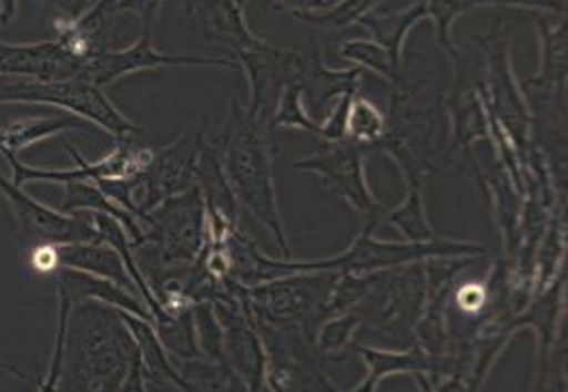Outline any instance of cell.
<instances>
[{
    "label": "cell",
    "instance_id": "obj_14",
    "mask_svg": "<svg viewBox=\"0 0 568 392\" xmlns=\"http://www.w3.org/2000/svg\"><path fill=\"white\" fill-rule=\"evenodd\" d=\"M488 42L490 47H484V54L488 68V92L495 104V113L501 124L513 133V137L523 144L531 124V115L513 72L510 44L499 35H493V40Z\"/></svg>",
    "mask_w": 568,
    "mask_h": 392
},
{
    "label": "cell",
    "instance_id": "obj_10",
    "mask_svg": "<svg viewBox=\"0 0 568 392\" xmlns=\"http://www.w3.org/2000/svg\"><path fill=\"white\" fill-rule=\"evenodd\" d=\"M206 142L204 126L193 128L179 137L172 146L152 154L145 172L142 174V202L138 204L143 215L156 208L170 197L181 196L195 187V169L202 146Z\"/></svg>",
    "mask_w": 568,
    "mask_h": 392
},
{
    "label": "cell",
    "instance_id": "obj_25",
    "mask_svg": "<svg viewBox=\"0 0 568 392\" xmlns=\"http://www.w3.org/2000/svg\"><path fill=\"white\" fill-rule=\"evenodd\" d=\"M424 7H426L427 20H432V24L436 29L438 47L445 50L452 56V61L456 63L460 59V54L454 44L452 31H454V22L463 13L474 9L471 0H424Z\"/></svg>",
    "mask_w": 568,
    "mask_h": 392
},
{
    "label": "cell",
    "instance_id": "obj_7",
    "mask_svg": "<svg viewBox=\"0 0 568 392\" xmlns=\"http://www.w3.org/2000/svg\"><path fill=\"white\" fill-rule=\"evenodd\" d=\"M0 192L7 197L20 244L36 246H68V244H98L94 215L90 210L57 213L27 196L20 187L0 176Z\"/></svg>",
    "mask_w": 568,
    "mask_h": 392
},
{
    "label": "cell",
    "instance_id": "obj_4",
    "mask_svg": "<svg viewBox=\"0 0 568 392\" xmlns=\"http://www.w3.org/2000/svg\"><path fill=\"white\" fill-rule=\"evenodd\" d=\"M336 274H293L256 287H239V297L261 321L276 328H302L328 314Z\"/></svg>",
    "mask_w": 568,
    "mask_h": 392
},
{
    "label": "cell",
    "instance_id": "obj_12",
    "mask_svg": "<svg viewBox=\"0 0 568 392\" xmlns=\"http://www.w3.org/2000/svg\"><path fill=\"white\" fill-rule=\"evenodd\" d=\"M540 33V68L538 72L523 81L521 94L527 109L536 113L565 109V87H567V24L556 27L547 24V18H538Z\"/></svg>",
    "mask_w": 568,
    "mask_h": 392
},
{
    "label": "cell",
    "instance_id": "obj_26",
    "mask_svg": "<svg viewBox=\"0 0 568 392\" xmlns=\"http://www.w3.org/2000/svg\"><path fill=\"white\" fill-rule=\"evenodd\" d=\"M72 126H77L74 117H42V120H27V122L11 124L9 128L2 131V135H4L7 149L16 154L18 149L31 146L33 142H40Z\"/></svg>",
    "mask_w": 568,
    "mask_h": 392
},
{
    "label": "cell",
    "instance_id": "obj_34",
    "mask_svg": "<svg viewBox=\"0 0 568 392\" xmlns=\"http://www.w3.org/2000/svg\"><path fill=\"white\" fill-rule=\"evenodd\" d=\"M0 154H2L7 161H13V158H16V154H11V152L7 149V144H4V135H2V131H0Z\"/></svg>",
    "mask_w": 568,
    "mask_h": 392
},
{
    "label": "cell",
    "instance_id": "obj_20",
    "mask_svg": "<svg viewBox=\"0 0 568 392\" xmlns=\"http://www.w3.org/2000/svg\"><path fill=\"white\" fill-rule=\"evenodd\" d=\"M59 285L63 287V291L68 293L72 303L94 299V301H100V303H106V306L118 308L120 312H126V314H133V317H138V319H143V321H148V323L152 321L148 308H143L142 303H140V299L133 297L126 289L118 287V285L111 282V280L95 278V276L83 274V271L61 269Z\"/></svg>",
    "mask_w": 568,
    "mask_h": 392
},
{
    "label": "cell",
    "instance_id": "obj_18",
    "mask_svg": "<svg viewBox=\"0 0 568 392\" xmlns=\"http://www.w3.org/2000/svg\"><path fill=\"white\" fill-rule=\"evenodd\" d=\"M195 187L204 199V210L209 215H220L226 221L235 224L239 221V202L222 167V158L215 144L204 142L197 169H195Z\"/></svg>",
    "mask_w": 568,
    "mask_h": 392
},
{
    "label": "cell",
    "instance_id": "obj_3",
    "mask_svg": "<svg viewBox=\"0 0 568 392\" xmlns=\"http://www.w3.org/2000/svg\"><path fill=\"white\" fill-rule=\"evenodd\" d=\"M143 230V246L152 247V280L190 269L206 239V210L197 187L152 208Z\"/></svg>",
    "mask_w": 568,
    "mask_h": 392
},
{
    "label": "cell",
    "instance_id": "obj_31",
    "mask_svg": "<svg viewBox=\"0 0 568 392\" xmlns=\"http://www.w3.org/2000/svg\"><path fill=\"white\" fill-rule=\"evenodd\" d=\"M278 7L286 9L291 16H300V13H317L331 7L328 0H274Z\"/></svg>",
    "mask_w": 568,
    "mask_h": 392
},
{
    "label": "cell",
    "instance_id": "obj_35",
    "mask_svg": "<svg viewBox=\"0 0 568 392\" xmlns=\"http://www.w3.org/2000/svg\"><path fill=\"white\" fill-rule=\"evenodd\" d=\"M138 392H145L143 391V380L140 382V384H138Z\"/></svg>",
    "mask_w": 568,
    "mask_h": 392
},
{
    "label": "cell",
    "instance_id": "obj_6",
    "mask_svg": "<svg viewBox=\"0 0 568 392\" xmlns=\"http://www.w3.org/2000/svg\"><path fill=\"white\" fill-rule=\"evenodd\" d=\"M2 102H42V104H57L61 109L72 111L90 122L98 124L102 131L111 133L115 140L124 137H140L142 128L135 126L129 117H124L118 106L104 96L100 87L85 81H22L9 83L0 90V104Z\"/></svg>",
    "mask_w": 568,
    "mask_h": 392
},
{
    "label": "cell",
    "instance_id": "obj_27",
    "mask_svg": "<svg viewBox=\"0 0 568 392\" xmlns=\"http://www.w3.org/2000/svg\"><path fill=\"white\" fill-rule=\"evenodd\" d=\"M274 128H293V131H304L308 135L320 133V126L313 117H308L306 109H304V100H302V87L300 85H291L283 92V96L278 100L276 113H274Z\"/></svg>",
    "mask_w": 568,
    "mask_h": 392
},
{
    "label": "cell",
    "instance_id": "obj_22",
    "mask_svg": "<svg viewBox=\"0 0 568 392\" xmlns=\"http://www.w3.org/2000/svg\"><path fill=\"white\" fill-rule=\"evenodd\" d=\"M345 133H347V142L367 152L369 147L376 146L386 133V113L376 106V102L356 92L349 102Z\"/></svg>",
    "mask_w": 568,
    "mask_h": 392
},
{
    "label": "cell",
    "instance_id": "obj_1",
    "mask_svg": "<svg viewBox=\"0 0 568 392\" xmlns=\"http://www.w3.org/2000/svg\"><path fill=\"white\" fill-rule=\"evenodd\" d=\"M272 135L274 131L263 124L247 104L243 106L233 102L215 147L239 206H243L270 235H274L283 258H291L274 183Z\"/></svg>",
    "mask_w": 568,
    "mask_h": 392
},
{
    "label": "cell",
    "instance_id": "obj_8",
    "mask_svg": "<svg viewBox=\"0 0 568 392\" xmlns=\"http://www.w3.org/2000/svg\"><path fill=\"white\" fill-rule=\"evenodd\" d=\"M306 44L293 49H276L265 40L239 54V68L250 85L247 109L274 131V113L284 90L300 85Z\"/></svg>",
    "mask_w": 568,
    "mask_h": 392
},
{
    "label": "cell",
    "instance_id": "obj_24",
    "mask_svg": "<svg viewBox=\"0 0 568 392\" xmlns=\"http://www.w3.org/2000/svg\"><path fill=\"white\" fill-rule=\"evenodd\" d=\"M382 0H338L324 11L317 13H300L293 16L297 22L324 29V31H345L349 27H358V22L378 9Z\"/></svg>",
    "mask_w": 568,
    "mask_h": 392
},
{
    "label": "cell",
    "instance_id": "obj_11",
    "mask_svg": "<svg viewBox=\"0 0 568 392\" xmlns=\"http://www.w3.org/2000/svg\"><path fill=\"white\" fill-rule=\"evenodd\" d=\"M68 152L79 161L77 169H65V172H52V169H33L22 165L18 158L9 161L13 169V185L22 187L24 183L31 180H50V183H85V180H122V178H138L142 176L152 158L150 147H138L133 144V137L118 140V146L100 158L98 163H88L81 158V154L72 146H68Z\"/></svg>",
    "mask_w": 568,
    "mask_h": 392
},
{
    "label": "cell",
    "instance_id": "obj_33",
    "mask_svg": "<svg viewBox=\"0 0 568 392\" xmlns=\"http://www.w3.org/2000/svg\"><path fill=\"white\" fill-rule=\"evenodd\" d=\"M0 369H4V371H9V373H13V375H16V378H20V380H27V382H31V378H29V375L20 373L18 369H13V367H9V364H4V362H0Z\"/></svg>",
    "mask_w": 568,
    "mask_h": 392
},
{
    "label": "cell",
    "instance_id": "obj_32",
    "mask_svg": "<svg viewBox=\"0 0 568 392\" xmlns=\"http://www.w3.org/2000/svg\"><path fill=\"white\" fill-rule=\"evenodd\" d=\"M16 9H18V0H0V29H4L11 18L16 16Z\"/></svg>",
    "mask_w": 568,
    "mask_h": 392
},
{
    "label": "cell",
    "instance_id": "obj_2",
    "mask_svg": "<svg viewBox=\"0 0 568 392\" xmlns=\"http://www.w3.org/2000/svg\"><path fill=\"white\" fill-rule=\"evenodd\" d=\"M369 149L393 158L406 189H424L429 178L452 163V120L445 100L417 102L402 85L393 87L386 133Z\"/></svg>",
    "mask_w": 568,
    "mask_h": 392
},
{
    "label": "cell",
    "instance_id": "obj_17",
    "mask_svg": "<svg viewBox=\"0 0 568 392\" xmlns=\"http://www.w3.org/2000/svg\"><path fill=\"white\" fill-rule=\"evenodd\" d=\"M50 258H52L50 267L83 271L95 278L111 280L122 289L133 287V280L129 278L120 254L102 241L50 247Z\"/></svg>",
    "mask_w": 568,
    "mask_h": 392
},
{
    "label": "cell",
    "instance_id": "obj_16",
    "mask_svg": "<svg viewBox=\"0 0 568 392\" xmlns=\"http://www.w3.org/2000/svg\"><path fill=\"white\" fill-rule=\"evenodd\" d=\"M187 13L202 40L226 44L237 54L263 42L250 31L239 0H195L187 7Z\"/></svg>",
    "mask_w": 568,
    "mask_h": 392
},
{
    "label": "cell",
    "instance_id": "obj_13",
    "mask_svg": "<svg viewBox=\"0 0 568 392\" xmlns=\"http://www.w3.org/2000/svg\"><path fill=\"white\" fill-rule=\"evenodd\" d=\"M85 59L57 42H0V76H29L31 81H79Z\"/></svg>",
    "mask_w": 568,
    "mask_h": 392
},
{
    "label": "cell",
    "instance_id": "obj_15",
    "mask_svg": "<svg viewBox=\"0 0 568 392\" xmlns=\"http://www.w3.org/2000/svg\"><path fill=\"white\" fill-rule=\"evenodd\" d=\"M365 72L361 68H347V70H334L328 68L322 59V50L317 44H306L304 50V63L300 74V87L302 100L308 117L313 115H326L332 102L341 99L343 94L352 90H361Z\"/></svg>",
    "mask_w": 568,
    "mask_h": 392
},
{
    "label": "cell",
    "instance_id": "obj_9",
    "mask_svg": "<svg viewBox=\"0 0 568 392\" xmlns=\"http://www.w3.org/2000/svg\"><path fill=\"white\" fill-rule=\"evenodd\" d=\"M183 68V65H195V68H224L237 72V61L231 59H206V56H176V54H165L161 50L154 49L152 42V27H142L140 40L122 50H98L90 54L83 63L79 81L92 83L95 87H106L129 74H138L143 70H156V68Z\"/></svg>",
    "mask_w": 568,
    "mask_h": 392
},
{
    "label": "cell",
    "instance_id": "obj_19",
    "mask_svg": "<svg viewBox=\"0 0 568 392\" xmlns=\"http://www.w3.org/2000/svg\"><path fill=\"white\" fill-rule=\"evenodd\" d=\"M426 18L424 2H415L399 11H372L369 16H365L358 22V27H363L374 38L376 44L386 49L393 63L397 68H402L406 40L410 35V31Z\"/></svg>",
    "mask_w": 568,
    "mask_h": 392
},
{
    "label": "cell",
    "instance_id": "obj_21",
    "mask_svg": "<svg viewBox=\"0 0 568 392\" xmlns=\"http://www.w3.org/2000/svg\"><path fill=\"white\" fill-rule=\"evenodd\" d=\"M382 224L393 226L408 244H427L436 237L427 219L424 189H406V196L399 206H395L393 210H384Z\"/></svg>",
    "mask_w": 568,
    "mask_h": 392
},
{
    "label": "cell",
    "instance_id": "obj_23",
    "mask_svg": "<svg viewBox=\"0 0 568 392\" xmlns=\"http://www.w3.org/2000/svg\"><path fill=\"white\" fill-rule=\"evenodd\" d=\"M338 52L354 68L378 74L379 79L390 83V87H397L404 83L402 68H397L386 49H382L374 40H347L341 44Z\"/></svg>",
    "mask_w": 568,
    "mask_h": 392
},
{
    "label": "cell",
    "instance_id": "obj_5",
    "mask_svg": "<svg viewBox=\"0 0 568 392\" xmlns=\"http://www.w3.org/2000/svg\"><path fill=\"white\" fill-rule=\"evenodd\" d=\"M297 172L315 174L324 180L332 194L349 204L358 215L363 228L376 230L384 217V206L367 183L365 149L352 142L326 144V147L308 158L293 163Z\"/></svg>",
    "mask_w": 568,
    "mask_h": 392
},
{
    "label": "cell",
    "instance_id": "obj_28",
    "mask_svg": "<svg viewBox=\"0 0 568 392\" xmlns=\"http://www.w3.org/2000/svg\"><path fill=\"white\" fill-rule=\"evenodd\" d=\"M361 328L358 323V317L356 314H347V317H338L331 321L328 326H324L322 330V349L326 351H334V349H341L343 344L349 341V337Z\"/></svg>",
    "mask_w": 568,
    "mask_h": 392
},
{
    "label": "cell",
    "instance_id": "obj_30",
    "mask_svg": "<svg viewBox=\"0 0 568 392\" xmlns=\"http://www.w3.org/2000/svg\"><path fill=\"white\" fill-rule=\"evenodd\" d=\"M42 2L59 7L61 9L59 20H65V22H74L77 18H81L92 7V0H42Z\"/></svg>",
    "mask_w": 568,
    "mask_h": 392
},
{
    "label": "cell",
    "instance_id": "obj_29",
    "mask_svg": "<svg viewBox=\"0 0 568 392\" xmlns=\"http://www.w3.org/2000/svg\"><path fill=\"white\" fill-rule=\"evenodd\" d=\"M471 7H510V9H531L540 13L565 16V0H471Z\"/></svg>",
    "mask_w": 568,
    "mask_h": 392
}]
</instances>
